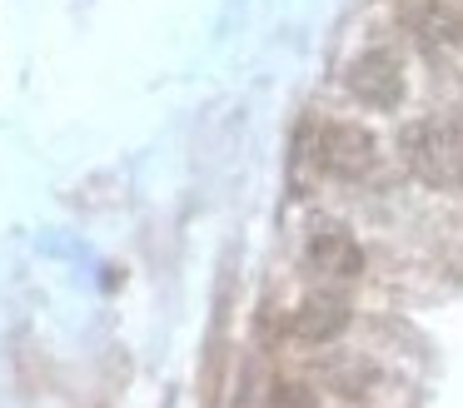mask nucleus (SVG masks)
I'll return each mask as SVG.
<instances>
[{
    "mask_svg": "<svg viewBox=\"0 0 463 408\" xmlns=\"http://www.w3.org/2000/svg\"><path fill=\"white\" fill-rule=\"evenodd\" d=\"M344 85H349V95L369 109H399L403 105V60L393 55L389 45H373V50H364V55L349 60Z\"/></svg>",
    "mask_w": 463,
    "mask_h": 408,
    "instance_id": "7ed1b4c3",
    "label": "nucleus"
},
{
    "mask_svg": "<svg viewBox=\"0 0 463 408\" xmlns=\"http://www.w3.org/2000/svg\"><path fill=\"white\" fill-rule=\"evenodd\" d=\"M314 165L334 179H364L373 165H379V139L364 125H349V119H334L314 135Z\"/></svg>",
    "mask_w": 463,
    "mask_h": 408,
    "instance_id": "f03ea898",
    "label": "nucleus"
},
{
    "mask_svg": "<svg viewBox=\"0 0 463 408\" xmlns=\"http://www.w3.org/2000/svg\"><path fill=\"white\" fill-rule=\"evenodd\" d=\"M458 185H463V159H458Z\"/></svg>",
    "mask_w": 463,
    "mask_h": 408,
    "instance_id": "6e6552de",
    "label": "nucleus"
},
{
    "mask_svg": "<svg viewBox=\"0 0 463 408\" xmlns=\"http://www.w3.org/2000/svg\"><path fill=\"white\" fill-rule=\"evenodd\" d=\"M399 149H403V165L423 179V185H449L458 179V159H463V139L453 125L443 119H419L399 135Z\"/></svg>",
    "mask_w": 463,
    "mask_h": 408,
    "instance_id": "f257e3e1",
    "label": "nucleus"
},
{
    "mask_svg": "<svg viewBox=\"0 0 463 408\" xmlns=\"http://www.w3.org/2000/svg\"><path fill=\"white\" fill-rule=\"evenodd\" d=\"M403 20H409V30L419 35L423 50L458 45V20H453L449 5H439V0H403Z\"/></svg>",
    "mask_w": 463,
    "mask_h": 408,
    "instance_id": "423d86ee",
    "label": "nucleus"
},
{
    "mask_svg": "<svg viewBox=\"0 0 463 408\" xmlns=\"http://www.w3.org/2000/svg\"><path fill=\"white\" fill-rule=\"evenodd\" d=\"M264 408H319V398H314L309 384H294V378H284V384H274L269 394H264Z\"/></svg>",
    "mask_w": 463,
    "mask_h": 408,
    "instance_id": "0eeeda50",
    "label": "nucleus"
},
{
    "mask_svg": "<svg viewBox=\"0 0 463 408\" xmlns=\"http://www.w3.org/2000/svg\"><path fill=\"white\" fill-rule=\"evenodd\" d=\"M349 299L344 294H309L299 308L289 314V334L299 338V344H334V338H344V328H349Z\"/></svg>",
    "mask_w": 463,
    "mask_h": 408,
    "instance_id": "39448f33",
    "label": "nucleus"
},
{
    "mask_svg": "<svg viewBox=\"0 0 463 408\" xmlns=\"http://www.w3.org/2000/svg\"><path fill=\"white\" fill-rule=\"evenodd\" d=\"M304 259H309L319 274H329V279H359L364 274L359 239H354L344 224H334V219H324V224L309 229V239H304Z\"/></svg>",
    "mask_w": 463,
    "mask_h": 408,
    "instance_id": "20e7f679",
    "label": "nucleus"
}]
</instances>
